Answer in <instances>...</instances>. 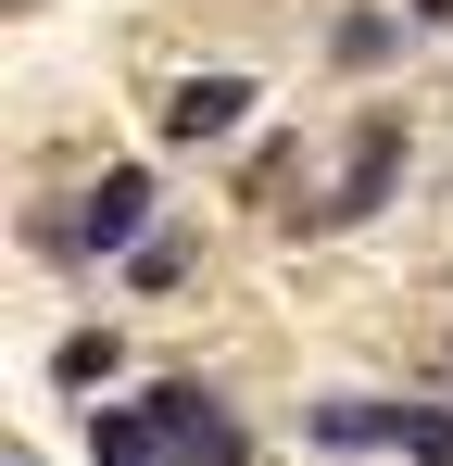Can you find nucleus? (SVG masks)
Wrapping results in <instances>:
<instances>
[{"mask_svg": "<svg viewBox=\"0 0 453 466\" xmlns=\"http://www.w3.org/2000/svg\"><path fill=\"white\" fill-rule=\"evenodd\" d=\"M151 228H164V177L151 164H101L64 215H38V252L51 265H126Z\"/></svg>", "mask_w": 453, "mask_h": 466, "instance_id": "f257e3e1", "label": "nucleus"}, {"mask_svg": "<svg viewBox=\"0 0 453 466\" xmlns=\"http://www.w3.org/2000/svg\"><path fill=\"white\" fill-rule=\"evenodd\" d=\"M403 177H416V127L378 101L366 127H353V152H340V177H327V202L302 215V239H340V228H378L390 202H403Z\"/></svg>", "mask_w": 453, "mask_h": 466, "instance_id": "f03ea898", "label": "nucleus"}, {"mask_svg": "<svg viewBox=\"0 0 453 466\" xmlns=\"http://www.w3.org/2000/svg\"><path fill=\"white\" fill-rule=\"evenodd\" d=\"M139 403L164 416V454H176V466H252V416H239V390H226V379H202V366H164Z\"/></svg>", "mask_w": 453, "mask_h": 466, "instance_id": "7ed1b4c3", "label": "nucleus"}, {"mask_svg": "<svg viewBox=\"0 0 453 466\" xmlns=\"http://www.w3.org/2000/svg\"><path fill=\"white\" fill-rule=\"evenodd\" d=\"M252 101H265V76H239V64H189V76H164L151 127H164L176 152H226V139L252 127Z\"/></svg>", "mask_w": 453, "mask_h": 466, "instance_id": "20e7f679", "label": "nucleus"}, {"mask_svg": "<svg viewBox=\"0 0 453 466\" xmlns=\"http://www.w3.org/2000/svg\"><path fill=\"white\" fill-rule=\"evenodd\" d=\"M302 441L315 454H403V390H315Z\"/></svg>", "mask_w": 453, "mask_h": 466, "instance_id": "39448f33", "label": "nucleus"}, {"mask_svg": "<svg viewBox=\"0 0 453 466\" xmlns=\"http://www.w3.org/2000/svg\"><path fill=\"white\" fill-rule=\"evenodd\" d=\"M76 429H88V466H176L164 454V416H151L139 390L126 403H76Z\"/></svg>", "mask_w": 453, "mask_h": 466, "instance_id": "423d86ee", "label": "nucleus"}, {"mask_svg": "<svg viewBox=\"0 0 453 466\" xmlns=\"http://www.w3.org/2000/svg\"><path fill=\"white\" fill-rule=\"evenodd\" d=\"M403 25H416V13H390V0H353V13H327V64H340V76H378V64H403Z\"/></svg>", "mask_w": 453, "mask_h": 466, "instance_id": "0eeeda50", "label": "nucleus"}, {"mask_svg": "<svg viewBox=\"0 0 453 466\" xmlns=\"http://www.w3.org/2000/svg\"><path fill=\"white\" fill-rule=\"evenodd\" d=\"M114 379H126V328H64L51 340V390L64 403H101Z\"/></svg>", "mask_w": 453, "mask_h": 466, "instance_id": "6e6552de", "label": "nucleus"}, {"mask_svg": "<svg viewBox=\"0 0 453 466\" xmlns=\"http://www.w3.org/2000/svg\"><path fill=\"white\" fill-rule=\"evenodd\" d=\"M189 278H202V228H176V215H164V228L126 252V290H189Z\"/></svg>", "mask_w": 453, "mask_h": 466, "instance_id": "1a4fd4ad", "label": "nucleus"}, {"mask_svg": "<svg viewBox=\"0 0 453 466\" xmlns=\"http://www.w3.org/2000/svg\"><path fill=\"white\" fill-rule=\"evenodd\" d=\"M403 466H453V403L403 390Z\"/></svg>", "mask_w": 453, "mask_h": 466, "instance_id": "9d476101", "label": "nucleus"}, {"mask_svg": "<svg viewBox=\"0 0 453 466\" xmlns=\"http://www.w3.org/2000/svg\"><path fill=\"white\" fill-rule=\"evenodd\" d=\"M403 13H416V25H453V0H403Z\"/></svg>", "mask_w": 453, "mask_h": 466, "instance_id": "9b49d317", "label": "nucleus"}, {"mask_svg": "<svg viewBox=\"0 0 453 466\" xmlns=\"http://www.w3.org/2000/svg\"><path fill=\"white\" fill-rule=\"evenodd\" d=\"M13 466H38V454H13Z\"/></svg>", "mask_w": 453, "mask_h": 466, "instance_id": "f8f14e48", "label": "nucleus"}]
</instances>
